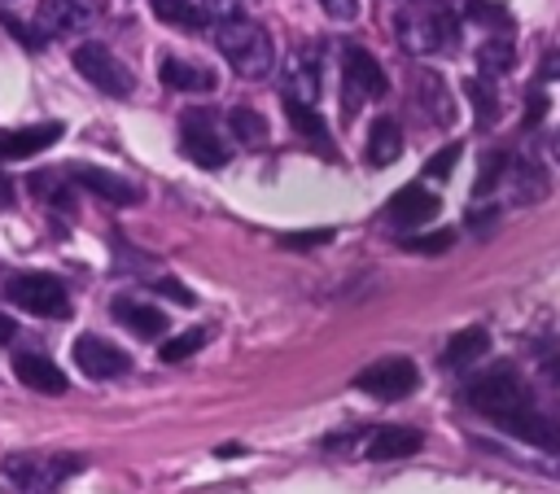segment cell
Wrapping results in <instances>:
<instances>
[{
  "label": "cell",
  "mask_w": 560,
  "mask_h": 494,
  "mask_svg": "<svg viewBox=\"0 0 560 494\" xmlns=\"http://www.w3.org/2000/svg\"><path fill=\"white\" fill-rule=\"evenodd\" d=\"M214 44L219 52L228 57V66L245 79H262L271 66H276V48H271V35L267 26H258L254 17H228L214 26Z\"/></svg>",
  "instance_id": "1"
},
{
  "label": "cell",
  "mask_w": 560,
  "mask_h": 494,
  "mask_svg": "<svg viewBox=\"0 0 560 494\" xmlns=\"http://www.w3.org/2000/svg\"><path fill=\"white\" fill-rule=\"evenodd\" d=\"M398 39L407 52H451L459 26L442 4H411L398 13Z\"/></svg>",
  "instance_id": "2"
},
{
  "label": "cell",
  "mask_w": 560,
  "mask_h": 494,
  "mask_svg": "<svg viewBox=\"0 0 560 494\" xmlns=\"http://www.w3.org/2000/svg\"><path fill=\"white\" fill-rule=\"evenodd\" d=\"M4 302H13L18 310L26 315H39V319H66L70 315V297H66V284L57 275H44V271H22L4 284Z\"/></svg>",
  "instance_id": "3"
},
{
  "label": "cell",
  "mask_w": 560,
  "mask_h": 494,
  "mask_svg": "<svg viewBox=\"0 0 560 494\" xmlns=\"http://www.w3.org/2000/svg\"><path fill=\"white\" fill-rule=\"evenodd\" d=\"M468 402L499 424V420H508V415L529 407V389L512 367H494V372H486V376H477L468 385Z\"/></svg>",
  "instance_id": "4"
},
{
  "label": "cell",
  "mask_w": 560,
  "mask_h": 494,
  "mask_svg": "<svg viewBox=\"0 0 560 494\" xmlns=\"http://www.w3.org/2000/svg\"><path fill=\"white\" fill-rule=\"evenodd\" d=\"M179 144H184V157H192L206 170H219L228 162V140H223L219 114H210V109L179 114Z\"/></svg>",
  "instance_id": "5"
},
{
  "label": "cell",
  "mask_w": 560,
  "mask_h": 494,
  "mask_svg": "<svg viewBox=\"0 0 560 494\" xmlns=\"http://www.w3.org/2000/svg\"><path fill=\"white\" fill-rule=\"evenodd\" d=\"M70 61H74V70L92 83V87H101L105 96H127L131 92V70L105 48V44H96V39H83V44H74V52H70Z\"/></svg>",
  "instance_id": "6"
},
{
  "label": "cell",
  "mask_w": 560,
  "mask_h": 494,
  "mask_svg": "<svg viewBox=\"0 0 560 494\" xmlns=\"http://www.w3.org/2000/svg\"><path fill=\"white\" fill-rule=\"evenodd\" d=\"M354 385H359L363 393L381 398V402H398V398H407V393L420 385V372H416L411 358H376V363H368V367L354 376Z\"/></svg>",
  "instance_id": "7"
},
{
  "label": "cell",
  "mask_w": 560,
  "mask_h": 494,
  "mask_svg": "<svg viewBox=\"0 0 560 494\" xmlns=\"http://www.w3.org/2000/svg\"><path fill=\"white\" fill-rule=\"evenodd\" d=\"M341 79H346V87H350V105L363 96V101H376V96H385L389 92V79H385V70H381V61L368 52V48H359V44H346L341 48Z\"/></svg>",
  "instance_id": "8"
},
{
  "label": "cell",
  "mask_w": 560,
  "mask_h": 494,
  "mask_svg": "<svg viewBox=\"0 0 560 494\" xmlns=\"http://www.w3.org/2000/svg\"><path fill=\"white\" fill-rule=\"evenodd\" d=\"M74 363H79V372L92 376V380H114V376L127 372V354H122L114 341L96 337V332H88V337L74 341Z\"/></svg>",
  "instance_id": "9"
},
{
  "label": "cell",
  "mask_w": 560,
  "mask_h": 494,
  "mask_svg": "<svg viewBox=\"0 0 560 494\" xmlns=\"http://www.w3.org/2000/svg\"><path fill=\"white\" fill-rule=\"evenodd\" d=\"M70 179H74L79 188H88V192L114 201V205H136V201H140V184H131L127 175H114V170H105V166L74 162V166H70Z\"/></svg>",
  "instance_id": "10"
},
{
  "label": "cell",
  "mask_w": 560,
  "mask_h": 494,
  "mask_svg": "<svg viewBox=\"0 0 560 494\" xmlns=\"http://www.w3.org/2000/svg\"><path fill=\"white\" fill-rule=\"evenodd\" d=\"M319 83H324V74H319V48H315V44H311V48H298V52L289 57V70H284V101L315 105Z\"/></svg>",
  "instance_id": "11"
},
{
  "label": "cell",
  "mask_w": 560,
  "mask_h": 494,
  "mask_svg": "<svg viewBox=\"0 0 560 494\" xmlns=\"http://www.w3.org/2000/svg\"><path fill=\"white\" fill-rule=\"evenodd\" d=\"M61 140V122H35V127H13V131H0V162H22V157H35L44 153L48 144Z\"/></svg>",
  "instance_id": "12"
},
{
  "label": "cell",
  "mask_w": 560,
  "mask_h": 494,
  "mask_svg": "<svg viewBox=\"0 0 560 494\" xmlns=\"http://www.w3.org/2000/svg\"><path fill=\"white\" fill-rule=\"evenodd\" d=\"M424 446V433L420 428H402V424H385V428H372L368 442H363V455L385 463V459H407Z\"/></svg>",
  "instance_id": "13"
},
{
  "label": "cell",
  "mask_w": 560,
  "mask_h": 494,
  "mask_svg": "<svg viewBox=\"0 0 560 494\" xmlns=\"http://www.w3.org/2000/svg\"><path fill=\"white\" fill-rule=\"evenodd\" d=\"M39 35L48 39H70V35H79L83 26H88V0H44L39 4Z\"/></svg>",
  "instance_id": "14"
},
{
  "label": "cell",
  "mask_w": 560,
  "mask_h": 494,
  "mask_svg": "<svg viewBox=\"0 0 560 494\" xmlns=\"http://www.w3.org/2000/svg\"><path fill=\"white\" fill-rule=\"evenodd\" d=\"M499 428H508L512 437H521V442H529V446H542V450L560 455V420H547V415L534 411V407H525V411L499 420Z\"/></svg>",
  "instance_id": "15"
},
{
  "label": "cell",
  "mask_w": 560,
  "mask_h": 494,
  "mask_svg": "<svg viewBox=\"0 0 560 494\" xmlns=\"http://www.w3.org/2000/svg\"><path fill=\"white\" fill-rule=\"evenodd\" d=\"M385 214H389L394 223H402V227H420V223H429V219L438 214V197H433L429 188L411 184V188H402V192L389 197Z\"/></svg>",
  "instance_id": "16"
},
{
  "label": "cell",
  "mask_w": 560,
  "mask_h": 494,
  "mask_svg": "<svg viewBox=\"0 0 560 494\" xmlns=\"http://www.w3.org/2000/svg\"><path fill=\"white\" fill-rule=\"evenodd\" d=\"M13 376L35 393H66V372L44 354H18L13 358Z\"/></svg>",
  "instance_id": "17"
},
{
  "label": "cell",
  "mask_w": 560,
  "mask_h": 494,
  "mask_svg": "<svg viewBox=\"0 0 560 494\" xmlns=\"http://www.w3.org/2000/svg\"><path fill=\"white\" fill-rule=\"evenodd\" d=\"M398 153H402V127H398V118H376L372 131H368L363 162L368 166H389V162H398Z\"/></svg>",
  "instance_id": "18"
},
{
  "label": "cell",
  "mask_w": 560,
  "mask_h": 494,
  "mask_svg": "<svg viewBox=\"0 0 560 494\" xmlns=\"http://www.w3.org/2000/svg\"><path fill=\"white\" fill-rule=\"evenodd\" d=\"M114 319L118 324H127L136 337H162L166 332V315L158 310V306H144V302H136V297H114Z\"/></svg>",
  "instance_id": "19"
},
{
  "label": "cell",
  "mask_w": 560,
  "mask_h": 494,
  "mask_svg": "<svg viewBox=\"0 0 560 494\" xmlns=\"http://www.w3.org/2000/svg\"><path fill=\"white\" fill-rule=\"evenodd\" d=\"M162 83L175 87V92H210L214 87V74L197 61H184V57H166L162 61Z\"/></svg>",
  "instance_id": "20"
},
{
  "label": "cell",
  "mask_w": 560,
  "mask_h": 494,
  "mask_svg": "<svg viewBox=\"0 0 560 494\" xmlns=\"http://www.w3.org/2000/svg\"><path fill=\"white\" fill-rule=\"evenodd\" d=\"M486 350H490V332H486V328H459V332L446 341L442 363H446V367H468V363H477Z\"/></svg>",
  "instance_id": "21"
},
{
  "label": "cell",
  "mask_w": 560,
  "mask_h": 494,
  "mask_svg": "<svg viewBox=\"0 0 560 494\" xmlns=\"http://www.w3.org/2000/svg\"><path fill=\"white\" fill-rule=\"evenodd\" d=\"M416 96H420V105H424V114H429L433 122H451V118H455L451 92H446V83H442L438 74L420 70V74H416Z\"/></svg>",
  "instance_id": "22"
},
{
  "label": "cell",
  "mask_w": 560,
  "mask_h": 494,
  "mask_svg": "<svg viewBox=\"0 0 560 494\" xmlns=\"http://www.w3.org/2000/svg\"><path fill=\"white\" fill-rule=\"evenodd\" d=\"M464 96H468L472 114L481 118V127H490L499 118V87L490 83V74H468L464 79Z\"/></svg>",
  "instance_id": "23"
},
{
  "label": "cell",
  "mask_w": 560,
  "mask_h": 494,
  "mask_svg": "<svg viewBox=\"0 0 560 494\" xmlns=\"http://www.w3.org/2000/svg\"><path fill=\"white\" fill-rule=\"evenodd\" d=\"M228 131H232L241 144H249V149L267 144V118H262L258 109H249V105H236V109H228Z\"/></svg>",
  "instance_id": "24"
},
{
  "label": "cell",
  "mask_w": 560,
  "mask_h": 494,
  "mask_svg": "<svg viewBox=\"0 0 560 494\" xmlns=\"http://www.w3.org/2000/svg\"><path fill=\"white\" fill-rule=\"evenodd\" d=\"M284 114H289V122H293V131H302L306 140H315L324 153H332V144H328V127H324V118L311 109V105H298V101H284Z\"/></svg>",
  "instance_id": "25"
},
{
  "label": "cell",
  "mask_w": 560,
  "mask_h": 494,
  "mask_svg": "<svg viewBox=\"0 0 560 494\" xmlns=\"http://www.w3.org/2000/svg\"><path fill=\"white\" fill-rule=\"evenodd\" d=\"M512 184H516V197H521V201L547 197V170H542L538 162H529V157H516V162H512Z\"/></svg>",
  "instance_id": "26"
},
{
  "label": "cell",
  "mask_w": 560,
  "mask_h": 494,
  "mask_svg": "<svg viewBox=\"0 0 560 494\" xmlns=\"http://www.w3.org/2000/svg\"><path fill=\"white\" fill-rule=\"evenodd\" d=\"M477 66H481V74H503V70H512V66H516L512 39H486V44L477 48Z\"/></svg>",
  "instance_id": "27"
},
{
  "label": "cell",
  "mask_w": 560,
  "mask_h": 494,
  "mask_svg": "<svg viewBox=\"0 0 560 494\" xmlns=\"http://www.w3.org/2000/svg\"><path fill=\"white\" fill-rule=\"evenodd\" d=\"M464 17L472 22V26H512V13H508V4H499V0H468L464 4Z\"/></svg>",
  "instance_id": "28"
},
{
  "label": "cell",
  "mask_w": 560,
  "mask_h": 494,
  "mask_svg": "<svg viewBox=\"0 0 560 494\" xmlns=\"http://www.w3.org/2000/svg\"><path fill=\"white\" fill-rule=\"evenodd\" d=\"M153 4V13L162 17V22H171V26H197L201 22V9L192 4V0H149Z\"/></svg>",
  "instance_id": "29"
},
{
  "label": "cell",
  "mask_w": 560,
  "mask_h": 494,
  "mask_svg": "<svg viewBox=\"0 0 560 494\" xmlns=\"http://www.w3.org/2000/svg\"><path fill=\"white\" fill-rule=\"evenodd\" d=\"M508 170H512V157H508L503 149H490L486 162H481V175H477V188H472V192L486 197V192L499 184V175H508Z\"/></svg>",
  "instance_id": "30"
},
{
  "label": "cell",
  "mask_w": 560,
  "mask_h": 494,
  "mask_svg": "<svg viewBox=\"0 0 560 494\" xmlns=\"http://www.w3.org/2000/svg\"><path fill=\"white\" fill-rule=\"evenodd\" d=\"M455 245V232H424V236H407L402 240V249H411V254H446Z\"/></svg>",
  "instance_id": "31"
},
{
  "label": "cell",
  "mask_w": 560,
  "mask_h": 494,
  "mask_svg": "<svg viewBox=\"0 0 560 494\" xmlns=\"http://www.w3.org/2000/svg\"><path fill=\"white\" fill-rule=\"evenodd\" d=\"M201 341H206V332H179V337H171V341L162 345V363H184L188 354L201 350Z\"/></svg>",
  "instance_id": "32"
},
{
  "label": "cell",
  "mask_w": 560,
  "mask_h": 494,
  "mask_svg": "<svg viewBox=\"0 0 560 494\" xmlns=\"http://www.w3.org/2000/svg\"><path fill=\"white\" fill-rule=\"evenodd\" d=\"M455 162H459V144H446V149H438V153L424 162V175H429V179H446Z\"/></svg>",
  "instance_id": "33"
},
{
  "label": "cell",
  "mask_w": 560,
  "mask_h": 494,
  "mask_svg": "<svg viewBox=\"0 0 560 494\" xmlns=\"http://www.w3.org/2000/svg\"><path fill=\"white\" fill-rule=\"evenodd\" d=\"M332 240V227H315V232H289L280 236L284 249H315V245H328Z\"/></svg>",
  "instance_id": "34"
},
{
  "label": "cell",
  "mask_w": 560,
  "mask_h": 494,
  "mask_svg": "<svg viewBox=\"0 0 560 494\" xmlns=\"http://www.w3.org/2000/svg\"><path fill=\"white\" fill-rule=\"evenodd\" d=\"M0 22H4V31H9L13 39H22V44H26L31 52H39V48H44V35H39V31H31L26 22H18L13 13H0Z\"/></svg>",
  "instance_id": "35"
},
{
  "label": "cell",
  "mask_w": 560,
  "mask_h": 494,
  "mask_svg": "<svg viewBox=\"0 0 560 494\" xmlns=\"http://www.w3.org/2000/svg\"><path fill=\"white\" fill-rule=\"evenodd\" d=\"M319 4L332 22H354L359 17V0H319Z\"/></svg>",
  "instance_id": "36"
},
{
  "label": "cell",
  "mask_w": 560,
  "mask_h": 494,
  "mask_svg": "<svg viewBox=\"0 0 560 494\" xmlns=\"http://www.w3.org/2000/svg\"><path fill=\"white\" fill-rule=\"evenodd\" d=\"M551 79H560V48H551V52L538 61V83H551Z\"/></svg>",
  "instance_id": "37"
},
{
  "label": "cell",
  "mask_w": 560,
  "mask_h": 494,
  "mask_svg": "<svg viewBox=\"0 0 560 494\" xmlns=\"http://www.w3.org/2000/svg\"><path fill=\"white\" fill-rule=\"evenodd\" d=\"M9 205H13V179L0 175V210H9Z\"/></svg>",
  "instance_id": "38"
},
{
  "label": "cell",
  "mask_w": 560,
  "mask_h": 494,
  "mask_svg": "<svg viewBox=\"0 0 560 494\" xmlns=\"http://www.w3.org/2000/svg\"><path fill=\"white\" fill-rule=\"evenodd\" d=\"M542 109H547V105H538V96H529V109H525V127H534Z\"/></svg>",
  "instance_id": "39"
},
{
  "label": "cell",
  "mask_w": 560,
  "mask_h": 494,
  "mask_svg": "<svg viewBox=\"0 0 560 494\" xmlns=\"http://www.w3.org/2000/svg\"><path fill=\"white\" fill-rule=\"evenodd\" d=\"M9 332H13V328H9V319L0 315V341H9Z\"/></svg>",
  "instance_id": "40"
},
{
  "label": "cell",
  "mask_w": 560,
  "mask_h": 494,
  "mask_svg": "<svg viewBox=\"0 0 560 494\" xmlns=\"http://www.w3.org/2000/svg\"><path fill=\"white\" fill-rule=\"evenodd\" d=\"M556 153H560V131H556Z\"/></svg>",
  "instance_id": "41"
}]
</instances>
